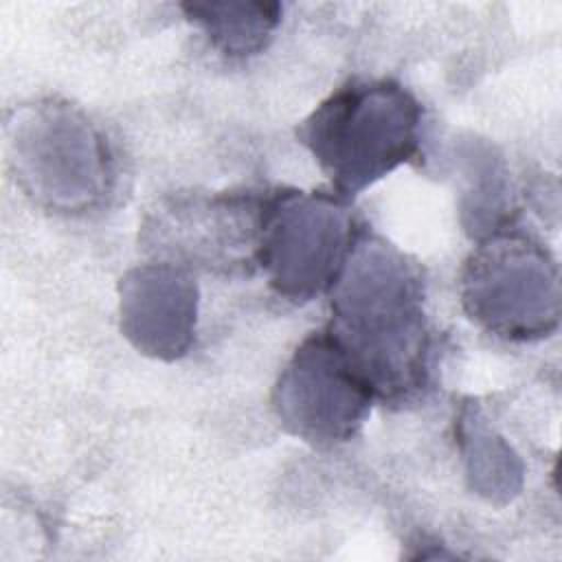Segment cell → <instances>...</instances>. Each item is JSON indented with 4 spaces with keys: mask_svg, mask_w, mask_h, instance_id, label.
<instances>
[{
    "mask_svg": "<svg viewBox=\"0 0 562 562\" xmlns=\"http://www.w3.org/2000/svg\"><path fill=\"white\" fill-rule=\"evenodd\" d=\"M362 233L340 195L274 191L259 202L255 261L277 294L305 303L331 290Z\"/></svg>",
    "mask_w": 562,
    "mask_h": 562,
    "instance_id": "3957f363",
    "label": "cell"
},
{
    "mask_svg": "<svg viewBox=\"0 0 562 562\" xmlns=\"http://www.w3.org/2000/svg\"><path fill=\"white\" fill-rule=\"evenodd\" d=\"M419 123L422 108L400 83L349 81L301 123L299 140L347 200L413 158Z\"/></svg>",
    "mask_w": 562,
    "mask_h": 562,
    "instance_id": "7a4b0ae2",
    "label": "cell"
},
{
    "mask_svg": "<svg viewBox=\"0 0 562 562\" xmlns=\"http://www.w3.org/2000/svg\"><path fill=\"white\" fill-rule=\"evenodd\" d=\"M468 472L474 479V485L479 487L483 476H490L492 472L498 474V481L505 490V494L516 492L514 476L520 474V470L512 468L514 454L509 448L498 439L492 437V432L483 424H472L468 430Z\"/></svg>",
    "mask_w": 562,
    "mask_h": 562,
    "instance_id": "9c48e42d",
    "label": "cell"
},
{
    "mask_svg": "<svg viewBox=\"0 0 562 562\" xmlns=\"http://www.w3.org/2000/svg\"><path fill=\"white\" fill-rule=\"evenodd\" d=\"M461 303L494 336L544 338L560 318L558 266L540 241L498 226L463 263Z\"/></svg>",
    "mask_w": 562,
    "mask_h": 562,
    "instance_id": "5b68a950",
    "label": "cell"
},
{
    "mask_svg": "<svg viewBox=\"0 0 562 562\" xmlns=\"http://www.w3.org/2000/svg\"><path fill=\"white\" fill-rule=\"evenodd\" d=\"M327 334L375 400L402 402L428 382L430 331L419 266L362 233L331 285Z\"/></svg>",
    "mask_w": 562,
    "mask_h": 562,
    "instance_id": "6da1fadb",
    "label": "cell"
},
{
    "mask_svg": "<svg viewBox=\"0 0 562 562\" xmlns=\"http://www.w3.org/2000/svg\"><path fill=\"white\" fill-rule=\"evenodd\" d=\"M182 9L228 57H248L266 48L281 13L274 2H193Z\"/></svg>",
    "mask_w": 562,
    "mask_h": 562,
    "instance_id": "ba28073f",
    "label": "cell"
},
{
    "mask_svg": "<svg viewBox=\"0 0 562 562\" xmlns=\"http://www.w3.org/2000/svg\"><path fill=\"white\" fill-rule=\"evenodd\" d=\"M9 147L24 191L53 211L83 213L112 189L108 143L70 103L40 101L22 108Z\"/></svg>",
    "mask_w": 562,
    "mask_h": 562,
    "instance_id": "277c9868",
    "label": "cell"
},
{
    "mask_svg": "<svg viewBox=\"0 0 562 562\" xmlns=\"http://www.w3.org/2000/svg\"><path fill=\"white\" fill-rule=\"evenodd\" d=\"M195 307V283L180 263H145L121 279V329L143 353L182 356L193 340Z\"/></svg>",
    "mask_w": 562,
    "mask_h": 562,
    "instance_id": "52a82bcc",
    "label": "cell"
},
{
    "mask_svg": "<svg viewBox=\"0 0 562 562\" xmlns=\"http://www.w3.org/2000/svg\"><path fill=\"white\" fill-rule=\"evenodd\" d=\"M375 402L327 329L307 336L277 380L272 408L279 424L314 446L349 441Z\"/></svg>",
    "mask_w": 562,
    "mask_h": 562,
    "instance_id": "8992f818",
    "label": "cell"
}]
</instances>
